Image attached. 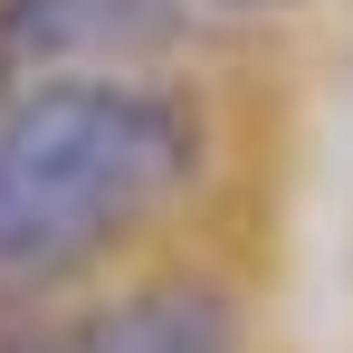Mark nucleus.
I'll list each match as a JSON object with an SVG mask.
<instances>
[{
	"label": "nucleus",
	"instance_id": "1",
	"mask_svg": "<svg viewBox=\"0 0 353 353\" xmlns=\"http://www.w3.org/2000/svg\"><path fill=\"white\" fill-rule=\"evenodd\" d=\"M210 124L153 77H58L0 105V287L105 258L201 181Z\"/></svg>",
	"mask_w": 353,
	"mask_h": 353
},
{
	"label": "nucleus",
	"instance_id": "2",
	"mask_svg": "<svg viewBox=\"0 0 353 353\" xmlns=\"http://www.w3.org/2000/svg\"><path fill=\"white\" fill-rule=\"evenodd\" d=\"M191 0H0V105L58 77H134L181 39Z\"/></svg>",
	"mask_w": 353,
	"mask_h": 353
},
{
	"label": "nucleus",
	"instance_id": "3",
	"mask_svg": "<svg viewBox=\"0 0 353 353\" xmlns=\"http://www.w3.org/2000/svg\"><path fill=\"white\" fill-rule=\"evenodd\" d=\"M239 305L210 277H153V287H124L86 315H67L48 353H239Z\"/></svg>",
	"mask_w": 353,
	"mask_h": 353
},
{
	"label": "nucleus",
	"instance_id": "4",
	"mask_svg": "<svg viewBox=\"0 0 353 353\" xmlns=\"http://www.w3.org/2000/svg\"><path fill=\"white\" fill-rule=\"evenodd\" d=\"M210 10H296V0H210Z\"/></svg>",
	"mask_w": 353,
	"mask_h": 353
}]
</instances>
